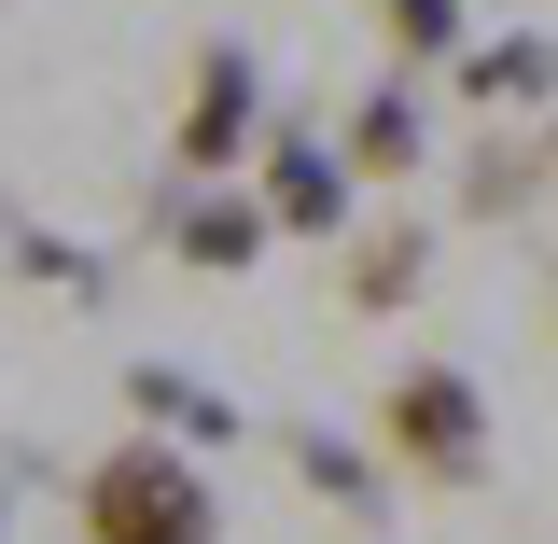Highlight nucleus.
<instances>
[{
    "label": "nucleus",
    "mask_w": 558,
    "mask_h": 544,
    "mask_svg": "<svg viewBox=\"0 0 558 544\" xmlns=\"http://www.w3.org/2000/svg\"><path fill=\"white\" fill-rule=\"evenodd\" d=\"M377 461L405 488H475L488 475V391L475 363H391L377 391Z\"/></svg>",
    "instance_id": "1"
},
{
    "label": "nucleus",
    "mask_w": 558,
    "mask_h": 544,
    "mask_svg": "<svg viewBox=\"0 0 558 544\" xmlns=\"http://www.w3.org/2000/svg\"><path fill=\"white\" fill-rule=\"evenodd\" d=\"M14 279H57V293H98V266H84L70 238H14Z\"/></svg>",
    "instance_id": "13"
},
{
    "label": "nucleus",
    "mask_w": 558,
    "mask_h": 544,
    "mask_svg": "<svg viewBox=\"0 0 558 544\" xmlns=\"http://www.w3.org/2000/svg\"><path fill=\"white\" fill-rule=\"evenodd\" d=\"M279 447H293V475L322 488V503H336V517H363V503H377V475H391V461H377V447H349V433H322V419H293V433H279Z\"/></svg>",
    "instance_id": "12"
},
{
    "label": "nucleus",
    "mask_w": 558,
    "mask_h": 544,
    "mask_svg": "<svg viewBox=\"0 0 558 544\" xmlns=\"http://www.w3.org/2000/svg\"><path fill=\"white\" fill-rule=\"evenodd\" d=\"M531 196H558L545 126H531V140H475V154H461V209H475V223H517Z\"/></svg>",
    "instance_id": "9"
},
{
    "label": "nucleus",
    "mask_w": 558,
    "mask_h": 544,
    "mask_svg": "<svg viewBox=\"0 0 558 544\" xmlns=\"http://www.w3.org/2000/svg\"><path fill=\"white\" fill-rule=\"evenodd\" d=\"M252 140H266V70H252V43H196L182 112H168V168H182V182H209V168H238Z\"/></svg>",
    "instance_id": "3"
},
{
    "label": "nucleus",
    "mask_w": 558,
    "mask_h": 544,
    "mask_svg": "<svg viewBox=\"0 0 558 544\" xmlns=\"http://www.w3.org/2000/svg\"><path fill=\"white\" fill-rule=\"evenodd\" d=\"M545 322H558V293H545Z\"/></svg>",
    "instance_id": "15"
},
{
    "label": "nucleus",
    "mask_w": 558,
    "mask_h": 544,
    "mask_svg": "<svg viewBox=\"0 0 558 544\" xmlns=\"http://www.w3.org/2000/svg\"><path fill=\"white\" fill-rule=\"evenodd\" d=\"M126 406H140V433H168V447H238V406L196 391V377H168V363H126Z\"/></svg>",
    "instance_id": "10"
},
{
    "label": "nucleus",
    "mask_w": 558,
    "mask_h": 544,
    "mask_svg": "<svg viewBox=\"0 0 558 544\" xmlns=\"http://www.w3.org/2000/svg\"><path fill=\"white\" fill-rule=\"evenodd\" d=\"M545 168H558V112H545Z\"/></svg>",
    "instance_id": "14"
},
{
    "label": "nucleus",
    "mask_w": 558,
    "mask_h": 544,
    "mask_svg": "<svg viewBox=\"0 0 558 544\" xmlns=\"http://www.w3.org/2000/svg\"><path fill=\"white\" fill-rule=\"evenodd\" d=\"M475 112H558V43L545 28H502V43H461V70H447Z\"/></svg>",
    "instance_id": "7"
},
{
    "label": "nucleus",
    "mask_w": 558,
    "mask_h": 544,
    "mask_svg": "<svg viewBox=\"0 0 558 544\" xmlns=\"http://www.w3.org/2000/svg\"><path fill=\"white\" fill-rule=\"evenodd\" d=\"M70 531H84V544H209V475H196V447H168V433L112 447L98 475L70 488Z\"/></svg>",
    "instance_id": "2"
},
{
    "label": "nucleus",
    "mask_w": 558,
    "mask_h": 544,
    "mask_svg": "<svg viewBox=\"0 0 558 544\" xmlns=\"http://www.w3.org/2000/svg\"><path fill=\"white\" fill-rule=\"evenodd\" d=\"M252 196H266V223L279 238H349V154L322 126H266V168H252Z\"/></svg>",
    "instance_id": "4"
},
{
    "label": "nucleus",
    "mask_w": 558,
    "mask_h": 544,
    "mask_svg": "<svg viewBox=\"0 0 558 544\" xmlns=\"http://www.w3.org/2000/svg\"><path fill=\"white\" fill-rule=\"evenodd\" d=\"M336 154H349V182H405V168H433V112H418V84L391 70V84H363L336 112Z\"/></svg>",
    "instance_id": "5"
},
{
    "label": "nucleus",
    "mask_w": 558,
    "mask_h": 544,
    "mask_svg": "<svg viewBox=\"0 0 558 544\" xmlns=\"http://www.w3.org/2000/svg\"><path fill=\"white\" fill-rule=\"evenodd\" d=\"M377 43H391V70H461L475 0H377Z\"/></svg>",
    "instance_id": "11"
},
{
    "label": "nucleus",
    "mask_w": 558,
    "mask_h": 544,
    "mask_svg": "<svg viewBox=\"0 0 558 544\" xmlns=\"http://www.w3.org/2000/svg\"><path fill=\"white\" fill-rule=\"evenodd\" d=\"M418 279H433V223H349V266H336V293L377 322V307H418Z\"/></svg>",
    "instance_id": "6"
},
{
    "label": "nucleus",
    "mask_w": 558,
    "mask_h": 544,
    "mask_svg": "<svg viewBox=\"0 0 558 544\" xmlns=\"http://www.w3.org/2000/svg\"><path fill=\"white\" fill-rule=\"evenodd\" d=\"M266 238H279V223H266V196H196V209H168V252H182L196 279H238Z\"/></svg>",
    "instance_id": "8"
}]
</instances>
